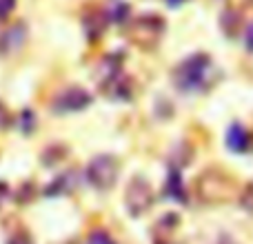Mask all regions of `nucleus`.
<instances>
[{"mask_svg": "<svg viewBox=\"0 0 253 244\" xmlns=\"http://www.w3.org/2000/svg\"><path fill=\"white\" fill-rule=\"evenodd\" d=\"M31 126H34V114H31L29 109H25V114H22V131L29 133Z\"/></svg>", "mask_w": 253, "mask_h": 244, "instance_id": "ddd939ff", "label": "nucleus"}, {"mask_svg": "<svg viewBox=\"0 0 253 244\" xmlns=\"http://www.w3.org/2000/svg\"><path fill=\"white\" fill-rule=\"evenodd\" d=\"M7 124H9V114L4 111V107L0 105V129H2V126H7Z\"/></svg>", "mask_w": 253, "mask_h": 244, "instance_id": "4468645a", "label": "nucleus"}, {"mask_svg": "<svg viewBox=\"0 0 253 244\" xmlns=\"http://www.w3.org/2000/svg\"><path fill=\"white\" fill-rule=\"evenodd\" d=\"M74 175H76V173L71 171V173H65L62 178H58L56 184L47 189V193H49V196H53V193H67V191H71V189H74V184H69V180L74 178Z\"/></svg>", "mask_w": 253, "mask_h": 244, "instance_id": "1a4fd4ad", "label": "nucleus"}, {"mask_svg": "<svg viewBox=\"0 0 253 244\" xmlns=\"http://www.w3.org/2000/svg\"><path fill=\"white\" fill-rule=\"evenodd\" d=\"M89 105H91V96L80 87H71L58 93V98L53 100V111L56 114H71V111H80Z\"/></svg>", "mask_w": 253, "mask_h": 244, "instance_id": "20e7f679", "label": "nucleus"}, {"mask_svg": "<svg viewBox=\"0 0 253 244\" xmlns=\"http://www.w3.org/2000/svg\"><path fill=\"white\" fill-rule=\"evenodd\" d=\"M184 0H167V4H171V7H180Z\"/></svg>", "mask_w": 253, "mask_h": 244, "instance_id": "f3484780", "label": "nucleus"}, {"mask_svg": "<svg viewBox=\"0 0 253 244\" xmlns=\"http://www.w3.org/2000/svg\"><path fill=\"white\" fill-rule=\"evenodd\" d=\"M247 47L253 51V25L249 27V31H247Z\"/></svg>", "mask_w": 253, "mask_h": 244, "instance_id": "2eb2a0df", "label": "nucleus"}, {"mask_svg": "<svg viewBox=\"0 0 253 244\" xmlns=\"http://www.w3.org/2000/svg\"><path fill=\"white\" fill-rule=\"evenodd\" d=\"M87 244H116V242L111 240L109 233H105V231H96V233H91V236H89Z\"/></svg>", "mask_w": 253, "mask_h": 244, "instance_id": "9d476101", "label": "nucleus"}, {"mask_svg": "<svg viewBox=\"0 0 253 244\" xmlns=\"http://www.w3.org/2000/svg\"><path fill=\"white\" fill-rule=\"evenodd\" d=\"M9 244H31V242H29V238H25V236H18V238H13V240L9 242Z\"/></svg>", "mask_w": 253, "mask_h": 244, "instance_id": "dca6fc26", "label": "nucleus"}, {"mask_svg": "<svg viewBox=\"0 0 253 244\" xmlns=\"http://www.w3.org/2000/svg\"><path fill=\"white\" fill-rule=\"evenodd\" d=\"M118 160L111 156H96L87 166V180L100 191L114 187V182L118 180Z\"/></svg>", "mask_w": 253, "mask_h": 244, "instance_id": "f03ea898", "label": "nucleus"}, {"mask_svg": "<svg viewBox=\"0 0 253 244\" xmlns=\"http://www.w3.org/2000/svg\"><path fill=\"white\" fill-rule=\"evenodd\" d=\"M165 193H167V198H173V200H178V202H187L180 171H175V169L169 171V175H167V184H165Z\"/></svg>", "mask_w": 253, "mask_h": 244, "instance_id": "6e6552de", "label": "nucleus"}, {"mask_svg": "<svg viewBox=\"0 0 253 244\" xmlns=\"http://www.w3.org/2000/svg\"><path fill=\"white\" fill-rule=\"evenodd\" d=\"M151 202H153V193L151 187L144 182V178L131 180V184L126 187V209H129V213L133 218H138L151 206Z\"/></svg>", "mask_w": 253, "mask_h": 244, "instance_id": "7ed1b4c3", "label": "nucleus"}, {"mask_svg": "<svg viewBox=\"0 0 253 244\" xmlns=\"http://www.w3.org/2000/svg\"><path fill=\"white\" fill-rule=\"evenodd\" d=\"M13 7H16V0H0V20H4L13 11Z\"/></svg>", "mask_w": 253, "mask_h": 244, "instance_id": "9b49d317", "label": "nucleus"}, {"mask_svg": "<svg viewBox=\"0 0 253 244\" xmlns=\"http://www.w3.org/2000/svg\"><path fill=\"white\" fill-rule=\"evenodd\" d=\"M211 74V60L209 56H191L178 67L175 71V84L180 91H196L205 87L207 76Z\"/></svg>", "mask_w": 253, "mask_h": 244, "instance_id": "f257e3e1", "label": "nucleus"}, {"mask_svg": "<svg viewBox=\"0 0 253 244\" xmlns=\"http://www.w3.org/2000/svg\"><path fill=\"white\" fill-rule=\"evenodd\" d=\"M25 40H27L25 25L9 27L7 31H2V34H0V53H2V56H11L13 51H18V49L25 44Z\"/></svg>", "mask_w": 253, "mask_h": 244, "instance_id": "39448f33", "label": "nucleus"}, {"mask_svg": "<svg viewBox=\"0 0 253 244\" xmlns=\"http://www.w3.org/2000/svg\"><path fill=\"white\" fill-rule=\"evenodd\" d=\"M227 144L233 153H245L249 149V133L242 124H233L227 131Z\"/></svg>", "mask_w": 253, "mask_h": 244, "instance_id": "0eeeda50", "label": "nucleus"}, {"mask_svg": "<svg viewBox=\"0 0 253 244\" xmlns=\"http://www.w3.org/2000/svg\"><path fill=\"white\" fill-rule=\"evenodd\" d=\"M135 29H144V34H138V36H133L138 42H147V44H151V42H156L158 40V36H160V31H162V20L160 18H156V16H144V18H140V20H135Z\"/></svg>", "mask_w": 253, "mask_h": 244, "instance_id": "423d86ee", "label": "nucleus"}, {"mask_svg": "<svg viewBox=\"0 0 253 244\" xmlns=\"http://www.w3.org/2000/svg\"><path fill=\"white\" fill-rule=\"evenodd\" d=\"M126 13H129V9H126V4H116V9L111 11V20L116 22H123L126 18Z\"/></svg>", "mask_w": 253, "mask_h": 244, "instance_id": "f8f14e48", "label": "nucleus"}]
</instances>
